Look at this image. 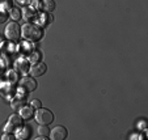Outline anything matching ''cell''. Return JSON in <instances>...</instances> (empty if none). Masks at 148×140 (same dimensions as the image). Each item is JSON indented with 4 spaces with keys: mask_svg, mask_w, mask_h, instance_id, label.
<instances>
[{
    "mask_svg": "<svg viewBox=\"0 0 148 140\" xmlns=\"http://www.w3.org/2000/svg\"><path fill=\"white\" fill-rule=\"evenodd\" d=\"M21 34H23V37L26 41H29V42H36V41H39V39L43 37V31L37 25L30 24V23H26L25 25H23Z\"/></svg>",
    "mask_w": 148,
    "mask_h": 140,
    "instance_id": "cell-1",
    "label": "cell"
},
{
    "mask_svg": "<svg viewBox=\"0 0 148 140\" xmlns=\"http://www.w3.org/2000/svg\"><path fill=\"white\" fill-rule=\"evenodd\" d=\"M34 115H36V121L38 122L39 124H46V126H47V124L53 123V121H54V114L49 109L39 107V109L34 113Z\"/></svg>",
    "mask_w": 148,
    "mask_h": 140,
    "instance_id": "cell-2",
    "label": "cell"
},
{
    "mask_svg": "<svg viewBox=\"0 0 148 140\" xmlns=\"http://www.w3.org/2000/svg\"><path fill=\"white\" fill-rule=\"evenodd\" d=\"M36 89H37V81L33 79V76H25V77H23L20 80L18 90L23 92L24 94H25V93H30Z\"/></svg>",
    "mask_w": 148,
    "mask_h": 140,
    "instance_id": "cell-3",
    "label": "cell"
},
{
    "mask_svg": "<svg viewBox=\"0 0 148 140\" xmlns=\"http://www.w3.org/2000/svg\"><path fill=\"white\" fill-rule=\"evenodd\" d=\"M5 37L12 41V42H17L21 37V28L17 23H11L7 25L5 28Z\"/></svg>",
    "mask_w": 148,
    "mask_h": 140,
    "instance_id": "cell-4",
    "label": "cell"
},
{
    "mask_svg": "<svg viewBox=\"0 0 148 140\" xmlns=\"http://www.w3.org/2000/svg\"><path fill=\"white\" fill-rule=\"evenodd\" d=\"M23 118L20 114H13L9 117V121L5 126V132H14L20 128V127H23Z\"/></svg>",
    "mask_w": 148,
    "mask_h": 140,
    "instance_id": "cell-5",
    "label": "cell"
},
{
    "mask_svg": "<svg viewBox=\"0 0 148 140\" xmlns=\"http://www.w3.org/2000/svg\"><path fill=\"white\" fill-rule=\"evenodd\" d=\"M49 136L53 140H64L68 136V131L63 126H56L50 131Z\"/></svg>",
    "mask_w": 148,
    "mask_h": 140,
    "instance_id": "cell-6",
    "label": "cell"
},
{
    "mask_svg": "<svg viewBox=\"0 0 148 140\" xmlns=\"http://www.w3.org/2000/svg\"><path fill=\"white\" fill-rule=\"evenodd\" d=\"M46 71H47V66L42 62L34 63V64L29 68V72H30V75L33 76V77H39V76L45 75Z\"/></svg>",
    "mask_w": 148,
    "mask_h": 140,
    "instance_id": "cell-7",
    "label": "cell"
},
{
    "mask_svg": "<svg viewBox=\"0 0 148 140\" xmlns=\"http://www.w3.org/2000/svg\"><path fill=\"white\" fill-rule=\"evenodd\" d=\"M51 16L49 14V12H42V13H38V14H36V21H37V24L38 25H41V26H47L49 24L51 23Z\"/></svg>",
    "mask_w": 148,
    "mask_h": 140,
    "instance_id": "cell-8",
    "label": "cell"
},
{
    "mask_svg": "<svg viewBox=\"0 0 148 140\" xmlns=\"http://www.w3.org/2000/svg\"><path fill=\"white\" fill-rule=\"evenodd\" d=\"M18 111H20V115H21V118H23L24 121H28V119H30V118L34 115V107L32 106V105H26V106L21 107Z\"/></svg>",
    "mask_w": 148,
    "mask_h": 140,
    "instance_id": "cell-9",
    "label": "cell"
},
{
    "mask_svg": "<svg viewBox=\"0 0 148 140\" xmlns=\"http://www.w3.org/2000/svg\"><path fill=\"white\" fill-rule=\"evenodd\" d=\"M16 68L20 71V72H23V73H25V72H28L29 71V63H28V60L26 59H18L16 62Z\"/></svg>",
    "mask_w": 148,
    "mask_h": 140,
    "instance_id": "cell-10",
    "label": "cell"
},
{
    "mask_svg": "<svg viewBox=\"0 0 148 140\" xmlns=\"http://www.w3.org/2000/svg\"><path fill=\"white\" fill-rule=\"evenodd\" d=\"M41 7L45 9L46 12H53L55 9V1L54 0H41Z\"/></svg>",
    "mask_w": 148,
    "mask_h": 140,
    "instance_id": "cell-11",
    "label": "cell"
},
{
    "mask_svg": "<svg viewBox=\"0 0 148 140\" xmlns=\"http://www.w3.org/2000/svg\"><path fill=\"white\" fill-rule=\"evenodd\" d=\"M21 105H24V100L21 98V96H17V97H14L13 100H12V109L13 110H16V111H18L20 109H21Z\"/></svg>",
    "mask_w": 148,
    "mask_h": 140,
    "instance_id": "cell-12",
    "label": "cell"
},
{
    "mask_svg": "<svg viewBox=\"0 0 148 140\" xmlns=\"http://www.w3.org/2000/svg\"><path fill=\"white\" fill-rule=\"evenodd\" d=\"M36 9L34 8H32V7H28V8H25V9H23V17L25 20H30V18H33V17H36Z\"/></svg>",
    "mask_w": 148,
    "mask_h": 140,
    "instance_id": "cell-13",
    "label": "cell"
},
{
    "mask_svg": "<svg viewBox=\"0 0 148 140\" xmlns=\"http://www.w3.org/2000/svg\"><path fill=\"white\" fill-rule=\"evenodd\" d=\"M28 136H29V131H28V128H26L25 126L20 127V128L17 130V132H16L17 139H26Z\"/></svg>",
    "mask_w": 148,
    "mask_h": 140,
    "instance_id": "cell-14",
    "label": "cell"
},
{
    "mask_svg": "<svg viewBox=\"0 0 148 140\" xmlns=\"http://www.w3.org/2000/svg\"><path fill=\"white\" fill-rule=\"evenodd\" d=\"M9 16H11L12 20H20L21 18V11H20L18 8H14V7H12L11 9H9Z\"/></svg>",
    "mask_w": 148,
    "mask_h": 140,
    "instance_id": "cell-15",
    "label": "cell"
},
{
    "mask_svg": "<svg viewBox=\"0 0 148 140\" xmlns=\"http://www.w3.org/2000/svg\"><path fill=\"white\" fill-rule=\"evenodd\" d=\"M38 134L43 137L49 136V135H50V130H49V127L46 126V124H41V126L38 127Z\"/></svg>",
    "mask_w": 148,
    "mask_h": 140,
    "instance_id": "cell-16",
    "label": "cell"
},
{
    "mask_svg": "<svg viewBox=\"0 0 148 140\" xmlns=\"http://www.w3.org/2000/svg\"><path fill=\"white\" fill-rule=\"evenodd\" d=\"M12 8V0H0V9L9 11Z\"/></svg>",
    "mask_w": 148,
    "mask_h": 140,
    "instance_id": "cell-17",
    "label": "cell"
},
{
    "mask_svg": "<svg viewBox=\"0 0 148 140\" xmlns=\"http://www.w3.org/2000/svg\"><path fill=\"white\" fill-rule=\"evenodd\" d=\"M41 54L38 51H32V54L29 55V62H33V63H37V60L39 59Z\"/></svg>",
    "mask_w": 148,
    "mask_h": 140,
    "instance_id": "cell-18",
    "label": "cell"
},
{
    "mask_svg": "<svg viewBox=\"0 0 148 140\" xmlns=\"http://www.w3.org/2000/svg\"><path fill=\"white\" fill-rule=\"evenodd\" d=\"M8 12L7 11H4V9H0V25H1V24H4L7 21V20H8Z\"/></svg>",
    "mask_w": 148,
    "mask_h": 140,
    "instance_id": "cell-19",
    "label": "cell"
},
{
    "mask_svg": "<svg viewBox=\"0 0 148 140\" xmlns=\"http://www.w3.org/2000/svg\"><path fill=\"white\" fill-rule=\"evenodd\" d=\"M8 79H9V81H11V84H13L14 81H16V72L14 71H9L8 72Z\"/></svg>",
    "mask_w": 148,
    "mask_h": 140,
    "instance_id": "cell-20",
    "label": "cell"
},
{
    "mask_svg": "<svg viewBox=\"0 0 148 140\" xmlns=\"http://www.w3.org/2000/svg\"><path fill=\"white\" fill-rule=\"evenodd\" d=\"M13 90H14V88L12 87V84H9V88L8 89H3V93H4V96H5V97H8L9 94H12V93H13ZM13 96V94H12Z\"/></svg>",
    "mask_w": 148,
    "mask_h": 140,
    "instance_id": "cell-21",
    "label": "cell"
},
{
    "mask_svg": "<svg viewBox=\"0 0 148 140\" xmlns=\"http://www.w3.org/2000/svg\"><path fill=\"white\" fill-rule=\"evenodd\" d=\"M30 105L34 107V109H39L42 104H41V101H39V100H32V101H30Z\"/></svg>",
    "mask_w": 148,
    "mask_h": 140,
    "instance_id": "cell-22",
    "label": "cell"
},
{
    "mask_svg": "<svg viewBox=\"0 0 148 140\" xmlns=\"http://www.w3.org/2000/svg\"><path fill=\"white\" fill-rule=\"evenodd\" d=\"M32 1V8H38L39 7V4H41V1H39V0H30Z\"/></svg>",
    "mask_w": 148,
    "mask_h": 140,
    "instance_id": "cell-23",
    "label": "cell"
},
{
    "mask_svg": "<svg viewBox=\"0 0 148 140\" xmlns=\"http://www.w3.org/2000/svg\"><path fill=\"white\" fill-rule=\"evenodd\" d=\"M18 1V4H23V5H26V4L30 1V0H17Z\"/></svg>",
    "mask_w": 148,
    "mask_h": 140,
    "instance_id": "cell-24",
    "label": "cell"
},
{
    "mask_svg": "<svg viewBox=\"0 0 148 140\" xmlns=\"http://www.w3.org/2000/svg\"><path fill=\"white\" fill-rule=\"evenodd\" d=\"M12 137H13V136H11L8 132H5V134H4V136H3V139H12Z\"/></svg>",
    "mask_w": 148,
    "mask_h": 140,
    "instance_id": "cell-25",
    "label": "cell"
}]
</instances>
